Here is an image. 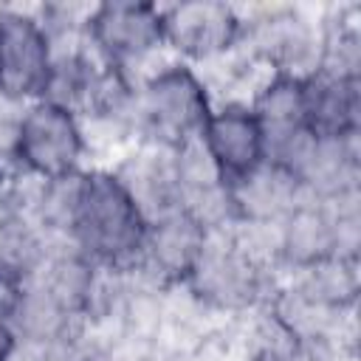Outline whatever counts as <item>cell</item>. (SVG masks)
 Returning <instances> with one entry per match:
<instances>
[{
	"mask_svg": "<svg viewBox=\"0 0 361 361\" xmlns=\"http://www.w3.org/2000/svg\"><path fill=\"white\" fill-rule=\"evenodd\" d=\"M197 144L203 147L209 164L220 175V180L231 189L254 175L268 161V141L259 118L248 104H223L212 107Z\"/></svg>",
	"mask_w": 361,
	"mask_h": 361,
	"instance_id": "cell-6",
	"label": "cell"
},
{
	"mask_svg": "<svg viewBox=\"0 0 361 361\" xmlns=\"http://www.w3.org/2000/svg\"><path fill=\"white\" fill-rule=\"evenodd\" d=\"M355 254H336L305 271L302 299L319 307H347L355 302Z\"/></svg>",
	"mask_w": 361,
	"mask_h": 361,
	"instance_id": "cell-15",
	"label": "cell"
},
{
	"mask_svg": "<svg viewBox=\"0 0 361 361\" xmlns=\"http://www.w3.org/2000/svg\"><path fill=\"white\" fill-rule=\"evenodd\" d=\"M206 240L209 228L186 209H175L149 220L141 262L155 271L164 285H186L206 248Z\"/></svg>",
	"mask_w": 361,
	"mask_h": 361,
	"instance_id": "cell-10",
	"label": "cell"
},
{
	"mask_svg": "<svg viewBox=\"0 0 361 361\" xmlns=\"http://www.w3.org/2000/svg\"><path fill=\"white\" fill-rule=\"evenodd\" d=\"M305 195L307 192L296 180V175H290L285 166L274 161H265L254 175L228 189L234 220L251 226L282 223L305 200Z\"/></svg>",
	"mask_w": 361,
	"mask_h": 361,
	"instance_id": "cell-12",
	"label": "cell"
},
{
	"mask_svg": "<svg viewBox=\"0 0 361 361\" xmlns=\"http://www.w3.org/2000/svg\"><path fill=\"white\" fill-rule=\"evenodd\" d=\"M59 228L90 262L130 268L141 262L149 220L116 172L90 169L65 180Z\"/></svg>",
	"mask_w": 361,
	"mask_h": 361,
	"instance_id": "cell-1",
	"label": "cell"
},
{
	"mask_svg": "<svg viewBox=\"0 0 361 361\" xmlns=\"http://www.w3.org/2000/svg\"><path fill=\"white\" fill-rule=\"evenodd\" d=\"M0 262L31 276L45 262V245L37 226L14 206L0 212Z\"/></svg>",
	"mask_w": 361,
	"mask_h": 361,
	"instance_id": "cell-16",
	"label": "cell"
},
{
	"mask_svg": "<svg viewBox=\"0 0 361 361\" xmlns=\"http://www.w3.org/2000/svg\"><path fill=\"white\" fill-rule=\"evenodd\" d=\"M186 285L209 307L243 310L259 299L262 274L248 248H243L237 240L209 231L206 248Z\"/></svg>",
	"mask_w": 361,
	"mask_h": 361,
	"instance_id": "cell-7",
	"label": "cell"
},
{
	"mask_svg": "<svg viewBox=\"0 0 361 361\" xmlns=\"http://www.w3.org/2000/svg\"><path fill=\"white\" fill-rule=\"evenodd\" d=\"M262 124L268 149L305 133V76L290 71H274V76L257 90L248 104Z\"/></svg>",
	"mask_w": 361,
	"mask_h": 361,
	"instance_id": "cell-13",
	"label": "cell"
},
{
	"mask_svg": "<svg viewBox=\"0 0 361 361\" xmlns=\"http://www.w3.org/2000/svg\"><path fill=\"white\" fill-rule=\"evenodd\" d=\"M39 288L73 319L90 307L96 290V262H90L79 248L62 251L56 257H45L39 265Z\"/></svg>",
	"mask_w": 361,
	"mask_h": 361,
	"instance_id": "cell-14",
	"label": "cell"
},
{
	"mask_svg": "<svg viewBox=\"0 0 361 361\" xmlns=\"http://www.w3.org/2000/svg\"><path fill=\"white\" fill-rule=\"evenodd\" d=\"M54 37L25 11H0V96L8 102L42 99L54 73Z\"/></svg>",
	"mask_w": 361,
	"mask_h": 361,
	"instance_id": "cell-4",
	"label": "cell"
},
{
	"mask_svg": "<svg viewBox=\"0 0 361 361\" xmlns=\"http://www.w3.org/2000/svg\"><path fill=\"white\" fill-rule=\"evenodd\" d=\"M361 118L358 76L310 71L305 73V130L324 141H353Z\"/></svg>",
	"mask_w": 361,
	"mask_h": 361,
	"instance_id": "cell-11",
	"label": "cell"
},
{
	"mask_svg": "<svg viewBox=\"0 0 361 361\" xmlns=\"http://www.w3.org/2000/svg\"><path fill=\"white\" fill-rule=\"evenodd\" d=\"M17 344H20V338L11 330V324L0 322V361H11V355L17 353Z\"/></svg>",
	"mask_w": 361,
	"mask_h": 361,
	"instance_id": "cell-19",
	"label": "cell"
},
{
	"mask_svg": "<svg viewBox=\"0 0 361 361\" xmlns=\"http://www.w3.org/2000/svg\"><path fill=\"white\" fill-rule=\"evenodd\" d=\"M85 34L102 59L124 68L164 45V6L149 0L96 3L85 17Z\"/></svg>",
	"mask_w": 361,
	"mask_h": 361,
	"instance_id": "cell-5",
	"label": "cell"
},
{
	"mask_svg": "<svg viewBox=\"0 0 361 361\" xmlns=\"http://www.w3.org/2000/svg\"><path fill=\"white\" fill-rule=\"evenodd\" d=\"M28 290V276L6 262H0V322H11L14 313L20 310L23 299Z\"/></svg>",
	"mask_w": 361,
	"mask_h": 361,
	"instance_id": "cell-18",
	"label": "cell"
},
{
	"mask_svg": "<svg viewBox=\"0 0 361 361\" xmlns=\"http://www.w3.org/2000/svg\"><path fill=\"white\" fill-rule=\"evenodd\" d=\"M85 149L87 138L79 116L56 102L37 99L20 113L8 155L28 175L45 183H59L82 172Z\"/></svg>",
	"mask_w": 361,
	"mask_h": 361,
	"instance_id": "cell-3",
	"label": "cell"
},
{
	"mask_svg": "<svg viewBox=\"0 0 361 361\" xmlns=\"http://www.w3.org/2000/svg\"><path fill=\"white\" fill-rule=\"evenodd\" d=\"M243 37V17L217 0H192L164 8V42L186 59H214Z\"/></svg>",
	"mask_w": 361,
	"mask_h": 361,
	"instance_id": "cell-8",
	"label": "cell"
},
{
	"mask_svg": "<svg viewBox=\"0 0 361 361\" xmlns=\"http://www.w3.org/2000/svg\"><path fill=\"white\" fill-rule=\"evenodd\" d=\"M355 214L333 209L327 200H302L279 226V254L307 271L344 251V231H355Z\"/></svg>",
	"mask_w": 361,
	"mask_h": 361,
	"instance_id": "cell-9",
	"label": "cell"
},
{
	"mask_svg": "<svg viewBox=\"0 0 361 361\" xmlns=\"http://www.w3.org/2000/svg\"><path fill=\"white\" fill-rule=\"evenodd\" d=\"M135 113L155 147L178 152L197 141L206 118L212 116V99L195 68L175 62L144 82L135 96Z\"/></svg>",
	"mask_w": 361,
	"mask_h": 361,
	"instance_id": "cell-2",
	"label": "cell"
},
{
	"mask_svg": "<svg viewBox=\"0 0 361 361\" xmlns=\"http://www.w3.org/2000/svg\"><path fill=\"white\" fill-rule=\"evenodd\" d=\"M302 336L282 313H271L257 330V341L248 361H302Z\"/></svg>",
	"mask_w": 361,
	"mask_h": 361,
	"instance_id": "cell-17",
	"label": "cell"
}]
</instances>
